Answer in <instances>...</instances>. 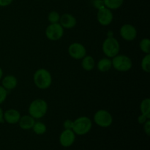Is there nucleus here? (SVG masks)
<instances>
[{
	"label": "nucleus",
	"instance_id": "1",
	"mask_svg": "<svg viewBox=\"0 0 150 150\" xmlns=\"http://www.w3.org/2000/svg\"><path fill=\"white\" fill-rule=\"evenodd\" d=\"M33 81L38 89H47L52 84V76L46 69L40 68L34 73Z\"/></svg>",
	"mask_w": 150,
	"mask_h": 150
},
{
	"label": "nucleus",
	"instance_id": "2",
	"mask_svg": "<svg viewBox=\"0 0 150 150\" xmlns=\"http://www.w3.org/2000/svg\"><path fill=\"white\" fill-rule=\"evenodd\" d=\"M48 109V105L46 101L41 98H38L29 104V114L35 120H39L46 114Z\"/></svg>",
	"mask_w": 150,
	"mask_h": 150
},
{
	"label": "nucleus",
	"instance_id": "3",
	"mask_svg": "<svg viewBox=\"0 0 150 150\" xmlns=\"http://www.w3.org/2000/svg\"><path fill=\"white\" fill-rule=\"evenodd\" d=\"M92 127V122L86 116L79 117L73 121V131L78 136H84L90 132Z\"/></svg>",
	"mask_w": 150,
	"mask_h": 150
},
{
	"label": "nucleus",
	"instance_id": "4",
	"mask_svg": "<svg viewBox=\"0 0 150 150\" xmlns=\"http://www.w3.org/2000/svg\"><path fill=\"white\" fill-rule=\"evenodd\" d=\"M112 67L119 72H127L133 67V61L131 59L125 54H117L111 59Z\"/></svg>",
	"mask_w": 150,
	"mask_h": 150
},
{
	"label": "nucleus",
	"instance_id": "5",
	"mask_svg": "<svg viewBox=\"0 0 150 150\" xmlns=\"http://www.w3.org/2000/svg\"><path fill=\"white\" fill-rule=\"evenodd\" d=\"M102 50L105 57L112 59L120 53V42L114 37L107 38L103 42Z\"/></svg>",
	"mask_w": 150,
	"mask_h": 150
},
{
	"label": "nucleus",
	"instance_id": "6",
	"mask_svg": "<svg viewBox=\"0 0 150 150\" xmlns=\"http://www.w3.org/2000/svg\"><path fill=\"white\" fill-rule=\"evenodd\" d=\"M94 122L100 127H108L112 125L113 117L111 113L105 109H100L93 117Z\"/></svg>",
	"mask_w": 150,
	"mask_h": 150
},
{
	"label": "nucleus",
	"instance_id": "7",
	"mask_svg": "<svg viewBox=\"0 0 150 150\" xmlns=\"http://www.w3.org/2000/svg\"><path fill=\"white\" fill-rule=\"evenodd\" d=\"M64 29L59 24V23H50L45 29V36L49 40H59L64 35Z\"/></svg>",
	"mask_w": 150,
	"mask_h": 150
},
{
	"label": "nucleus",
	"instance_id": "8",
	"mask_svg": "<svg viewBox=\"0 0 150 150\" xmlns=\"http://www.w3.org/2000/svg\"><path fill=\"white\" fill-rule=\"evenodd\" d=\"M68 54L74 59L80 60L86 55V49L80 42H73L68 47Z\"/></svg>",
	"mask_w": 150,
	"mask_h": 150
},
{
	"label": "nucleus",
	"instance_id": "9",
	"mask_svg": "<svg viewBox=\"0 0 150 150\" xmlns=\"http://www.w3.org/2000/svg\"><path fill=\"white\" fill-rule=\"evenodd\" d=\"M97 19L100 24L103 26H107L112 23L114 20V15L111 10L104 7L98 10Z\"/></svg>",
	"mask_w": 150,
	"mask_h": 150
},
{
	"label": "nucleus",
	"instance_id": "10",
	"mask_svg": "<svg viewBox=\"0 0 150 150\" xmlns=\"http://www.w3.org/2000/svg\"><path fill=\"white\" fill-rule=\"evenodd\" d=\"M137 29L130 23H125L120 28V34L121 38L127 42L133 41L137 37Z\"/></svg>",
	"mask_w": 150,
	"mask_h": 150
},
{
	"label": "nucleus",
	"instance_id": "11",
	"mask_svg": "<svg viewBox=\"0 0 150 150\" xmlns=\"http://www.w3.org/2000/svg\"><path fill=\"white\" fill-rule=\"evenodd\" d=\"M76 136L73 130H65L64 129L60 134L59 141L61 146L63 147H70L74 144L76 141Z\"/></svg>",
	"mask_w": 150,
	"mask_h": 150
},
{
	"label": "nucleus",
	"instance_id": "12",
	"mask_svg": "<svg viewBox=\"0 0 150 150\" xmlns=\"http://www.w3.org/2000/svg\"><path fill=\"white\" fill-rule=\"evenodd\" d=\"M21 117V115L20 112L14 108H10V109L5 111L4 112V115H3L4 121L10 125L18 124Z\"/></svg>",
	"mask_w": 150,
	"mask_h": 150
},
{
	"label": "nucleus",
	"instance_id": "13",
	"mask_svg": "<svg viewBox=\"0 0 150 150\" xmlns=\"http://www.w3.org/2000/svg\"><path fill=\"white\" fill-rule=\"evenodd\" d=\"M59 24L62 26L64 29H70L74 28L76 26L77 21L75 16H73L70 13H64L62 16H60Z\"/></svg>",
	"mask_w": 150,
	"mask_h": 150
},
{
	"label": "nucleus",
	"instance_id": "14",
	"mask_svg": "<svg viewBox=\"0 0 150 150\" xmlns=\"http://www.w3.org/2000/svg\"><path fill=\"white\" fill-rule=\"evenodd\" d=\"M18 85V79L13 75H7L2 79L1 81V86L7 89L10 91L14 89Z\"/></svg>",
	"mask_w": 150,
	"mask_h": 150
},
{
	"label": "nucleus",
	"instance_id": "15",
	"mask_svg": "<svg viewBox=\"0 0 150 150\" xmlns=\"http://www.w3.org/2000/svg\"><path fill=\"white\" fill-rule=\"evenodd\" d=\"M35 122V120L30 115H23L21 116L19 120L18 124L19 127L22 129V130H31L33 127L34 124Z\"/></svg>",
	"mask_w": 150,
	"mask_h": 150
},
{
	"label": "nucleus",
	"instance_id": "16",
	"mask_svg": "<svg viewBox=\"0 0 150 150\" xmlns=\"http://www.w3.org/2000/svg\"><path fill=\"white\" fill-rule=\"evenodd\" d=\"M97 67H98V70L100 72H102V73L108 72L112 67L111 59L110 58H108V57L100 59L98 61V64H97Z\"/></svg>",
	"mask_w": 150,
	"mask_h": 150
},
{
	"label": "nucleus",
	"instance_id": "17",
	"mask_svg": "<svg viewBox=\"0 0 150 150\" xmlns=\"http://www.w3.org/2000/svg\"><path fill=\"white\" fill-rule=\"evenodd\" d=\"M81 67L86 71H91L95 67V61L92 56L86 55L81 59Z\"/></svg>",
	"mask_w": 150,
	"mask_h": 150
},
{
	"label": "nucleus",
	"instance_id": "18",
	"mask_svg": "<svg viewBox=\"0 0 150 150\" xmlns=\"http://www.w3.org/2000/svg\"><path fill=\"white\" fill-rule=\"evenodd\" d=\"M104 6L110 10H117L122 5L124 0H103Z\"/></svg>",
	"mask_w": 150,
	"mask_h": 150
},
{
	"label": "nucleus",
	"instance_id": "19",
	"mask_svg": "<svg viewBox=\"0 0 150 150\" xmlns=\"http://www.w3.org/2000/svg\"><path fill=\"white\" fill-rule=\"evenodd\" d=\"M140 111L141 114L146 116L150 118V99L145 98L142 100L140 103Z\"/></svg>",
	"mask_w": 150,
	"mask_h": 150
},
{
	"label": "nucleus",
	"instance_id": "20",
	"mask_svg": "<svg viewBox=\"0 0 150 150\" xmlns=\"http://www.w3.org/2000/svg\"><path fill=\"white\" fill-rule=\"evenodd\" d=\"M34 133L37 135H42L46 132L47 127L43 122H36L35 121L33 127H32Z\"/></svg>",
	"mask_w": 150,
	"mask_h": 150
},
{
	"label": "nucleus",
	"instance_id": "21",
	"mask_svg": "<svg viewBox=\"0 0 150 150\" xmlns=\"http://www.w3.org/2000/svg\"><path fill=\"white\" fill-rule=\"evenodd\" d=\"M139 47L145 54H150V40L149 38H143L139 42Z\"/></svg>",
	"mask_w": 150,
	"mask_h": 150
},
{
	"label": "nucleus",
	"instance_id": "22",
	"mask_svg": "<svg viewBox=\"0 0 150 150\" xmlns=\"http://www.w3.org/2000/svg\"><path fill=\"white\" fill-rule=\"evenodd\" d=\"M141 67L143 71L146 73L150 72V54H145L141 62Z\"/></svg>",
	"mask_w": 150,
	"mask_h": 150
},
{
	"label": "nucleus",
	"instance_id": "23",
	"mask_svg": "<svg viewBox=\"0 0 150 150\" xmlns=\"http://www.w3.org/2000/svg\"><path fill=\"white\" fill-rule=\"evenodd\" d=\"M60 15L57 11H51L48 15V21L50 23H56L59 22Z\"/></svg>",
	"mask_w": 150,
	"mask_h": 150
},
{
	"label": "nucleus",
	"instance_id": "24",
	"mask_svg": "<svg viewBox=\"0 0 150 150\" xmlns=\"http://www.w3.org/2000/svg\"><path fill=\"white\" fill-rule=\"evenodd\" d=\"M7 94H8V91L0 85V105L5 101Z\"/></svg>",
	"mask_w": 150,
	"mask_h": 150
},
{
	"label": "nucleus",
	"instance_id": "25",
	"mask_svg": "<svg viewBox=\"0 0 150 150\" xmlns=\"http://www.w3.org/2000/svg\"><path fill=\"white\" fill-rule=\"evenodd\" d=\"M73 125V121L71 120H66L63 122V127L65 130H72Z\"/></svg>",
	"mask_w": 150,
	"mask_h": 150
},
{
	"label": "nucleus",
	"instance_id": "26",
	"mask_svg": "<svg viewBox=\"0 0 150 150\" xmlns=\"http://www.w3.org/2000/svg\"><path fill=\"white\" fill-rule=\"evenodd\" d=\"M92 4H93L94 7L96 9H98V10L105 7L103 0H93V1H92Z\"/></svg>",
	"mask_w": 150,
	"mask_h": 150
},
{
	"label": "nucleus",
	"instance_id": "27",
	"mask_svg": "<svg viewBox=\"0 0 150 150\" xmlns=\"http://www.w3.org/2000/svg\"><path fill=\"white\" fill-rule=\"evenodd\" d=\"M143 125H144V133H146V136H149V135H150V119L149 120H148L146 122L144 123Z\"/></svg>",
	"mask_w": 150,
	"mask_h": 150
},
{
	"label": "nucleus",
	"instance_id": "28",
	"mask_svg": "<svg viewBox=\"0 0 150 150\" xmlns=\"http://www.w3.org/2000/svg\"><path fill=\"white\" fill-rule=\"evenodd\" d=\"M149 119L150 118H149L148 117H146V116L141 114V115L139 116V117H138V122L141 125H143L144 123L146 122L148 120H149Z\"/></svg>",
	"mask_w": 150,
	"mask_h": 150
},
{
	"label": "nucleus",
	"instance_id": "29",
	"mask_svg": "<svg viewBox=\"0 0 150 150\" xmlns=\"http://www.w3.org/2000/svg\"><path fill=\"white\" fill-rule=\"evenodd\" d=\"M13 0H0V7H7L11 4Z\"/></svg>",
	"mask_w": 150,
	"mask_h": 150
},
{
	"label": "nucleus",
	"instance_id": "30",
	"mask_svg": "<svg viewBox=\"0 0 150 150\" xmlns=\"http://www.w3.org/2000/svg\"><path fill=\"white\" fill-rule=\"evenodd\" d=\"M3 115H4V111H3V110L1 109V108L0 107V124H1V123L4 122Z\"/></svg>",
	"mask_w": 150,
	"mask_h": 150
},
{
	"label": "nucleus",
	"instance_id": "31",
	"mask_svg": "<svg viewBox=\"0 0 150 150\" xmlns=\"http://www.w3.org/2000/svg\"><path fill=\"white\" fill-rule=\"evenodd\" d=\"M114 37V33H113L112 31H108L107 32V38H112Z\"/></svg>",
	"mask_w": 150,
	"mask_h": 150
},
{
	"label": "nucleus",
	"instance_id": "32",
	"mask_svg": "<svg viewBox=\"0 0 150 150\" xmlns=\"http://www.w3.org/2000/svg\"><path fill=\"white\" fill-rule=\"evenodd\" d=\"M2 77H3V70H2V69L0 67V80L2 79Z\"/></svg>",
	"mask_w": 150,
	"mask_h": 150
}]
</instances>
